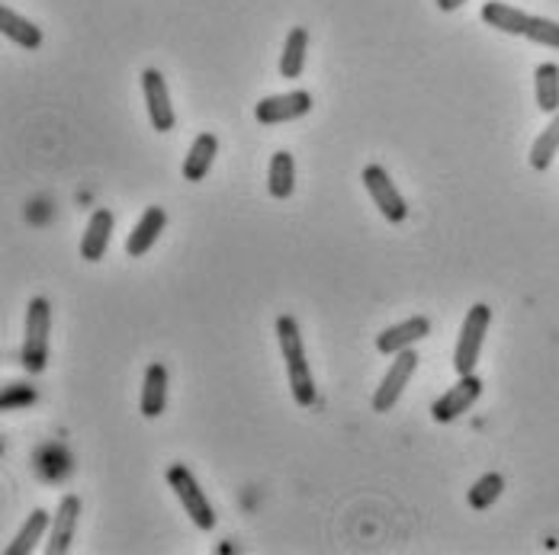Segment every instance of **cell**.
Wrapping results in <instances>:
<instances>
[{"instance_id": "obj_13", "label": "cell", "mask_w": 559, "mask_h": 555, "mask_svg": "<svg viewBox=\"0 0 559 555\" xmlns=\"http://www.w3.org/2000/svg\"><path fill=\"white\" fill-rule=\"evenodd\" d=\"M112 219L110 209H94V216L87 219V228L81 234V257L84 261H104L107 257V248H110V234H112Z\"/></svg>"}, {"instance_id": "obj_24", "label": "cell", "mask_w": 559, "mask_h": 555, "mask_svg": "<svg viewBox=\"0 0 559 555\" xmlns=\"http://www.w3.org/2000/svg\"><path fill=\"white\" fill-rule=\"evenodd\" d=\"M531 43L537 46H547V49H559V23L557 20H547V16H531L527 23V33H524Z\"/></svg>"}, {"instance_id": "obj_20", "label": "cell", "mask_w": 559, "mask_h": 555, "mask_svg": "<svg viewBox=\"0 0 559 555\" xmlns=\"http://www.w3.org/2000/svg\"><path fill=\"white\" fill-rule=\"evenodd\" d=\"M267 190L274 200H289L293 190H296V165H293V155L289 152H277L271 158L267 167Z\"/></svg>"}, {"instance_id": "obj_7", "label": "cell", "mask_w": 559, "mask_h": 555, "mask_svg": "<svg viewBox=\"0 0 559 555\" xmlns=\"http://www.w3.org/2000/svg\"><path fill=\"white\" fill-rule=\"evenodd\" d=\"M479 395H483V379H479L476 373L460 376V379L431 405V418H435L438 424H450V421H456L460 414H466V411L479 401Z\"/></svg>"}, {"instance_id": "obj_17", "label": "cell", "mask_w": 559, "mask_h": 555, "mask_svg": "<svg viewBox=\"0 0 559 555\" xmlns=\"http://www.w3.org/2000/svg\"><path fill=\"white\" fill-rule=\"evenodd\" d=\"M483 23H489L492 29L508 33V36H524L531 13H524L511 3H502V0H489V3H483Z\"/></svg>"}, {"instance_id": "obj_15", "label": "cell", "mask_w": 559, "mask_h": 555, "mask_svg": "<svg viewBox=\"0 0 559 555\" xmlns=\"http://www.w3.org/2000/svg\"><path fill=\"white\" fill-rule=\"evenodd\" d=\"M142 414L145 418H158L165 414V405H168V370L162 363H152L145 370V379H142Z\"/></svg>"}, {"instance_id": "obj_19", "label": "cell", "mask_w": 559, "mask_h": 555, "mask_svg": "<svg viewBox=\"0 0 559 555\" xmlns=\"http://www.w3.org/2000/svg\"><path fill=\"white\" fill-rule=\"evenodd\" d=\"M49 523H52V517L43 510V507H36L29 517H26V523L20 527V533L13 536V543L3 550V555H29L36 550V543L43 540V533L49 530Z\"/></svg>"}, {"instance_id": "obj_11", "label": "cell", "mask_w": 559, "mask_h": 555, "mask_svg": "<svg viewBox=\"0 0 559 555\" xmlns=\"http://www.w3.org/2000/svg\"><path fill=\"white\" fill-rule=\"evenodd\" d=\"M431 334V322L425 318V315H412V318H405V322H399V325H392L386 331L377 337V350L380 353H386V357H395L399 350H408V347H415L418 340H425Z\"/></svg>"}, {"instance_id": "obj_1", "label": "cell", "mask_w": 559, "mask_h": 555, "mask_svg": "<svg viewBox=\"0 0 559 555\" xmlns=\"http://www.w3.org/2000/svg\"><path fill=\"white\" fill-rule=\"evenodd\" d=\"M277 340L283 350V363H286V379H289V391L293 401L302 408H312L319 401V389H316V376L312 366L306 360V347H302V334H299V322L293 315H280L277 318Z\"/></svg>"}, {"instance_id": "obj_12", "label": "cell", "mask_w": 559, "mask_h": 555, "mask_svg": "<svg viewBox=\"0 0 559 555\" xmlns=\"http://www.w3.org/2000/svg\"><path fill=\"white\" fill-rule=\"evenodd\" d=\"M165 225H168V213H165L162 206H148L145 216L135 222V228H132V234L126 238V254H129V257L148 254V251L158 244V238L165 234Z\"/></svg>"}, {"instance_id": "obj_9", "label": "cell", "mask_w": 559, "mask_h": 555, "mask_svg": "<svg viewBox=\"0 0 559 555\" xmlns=\"http://www.w3.org/2000/svg\"><path fill=\"white\" fill-rule=\"evenodd\" d=\"M309 110H312V94L309 91H289V94H277V97L258 100L254 116H258L261 125H280V122L302 119Z\"/></svg>"}, {"instance_id": "obj_4", "label": "cell", "mask_w": 559, "mask_h": 555, "mask_svg": "<svg viewBox=\"0 0 559 555\" xmlns=\"http://www.w3.org/2000/svg\"><path fill=\"white\" fill-rule=\"evenodd\" d=\"M168 485L170 492L180 498L183 504V510H187V517L200 527V530H216V510H213V504L210 498L203 495V488H200V482L193 479V472L183 466V462H174L168 469Z\"/></svg>"}, {"instance_id": "obj_23", "label": "cell", "mask_w": 559, "mask_h": 555, "mask_svg": "<svg viewBox=\"0 0 559 555\" xmlns=\"http://www.w3.org/2000/svg\"><path fill=\"white\" fill-rule=\"evenodd\" d=\"M502 492H504L502 475H499V472H486L479 482H473V488H469L466 500H469V507H473V510H486V507H492L496 500L502 498Z\"/></svg>"}, {"instance_id": "obj_25", "label": "cell", "mask_w": 559, "mask_h": 555, "mask_svg": "<svg viewBox=\"0 0 559 555\" xmlns=\"http://www.w3.org/2000/svg\"><path fill=\"white\" fill-rule=\"evenodd\" d=\"M39 395L33 386H23V383H16V386H7V389L0 391V411H13V408H26V405H33Z\"/></svg>"}, {"instance_id": "obj_21", "label": "cell", "mask_w": 559, "mask_h": 555, "mask_svg": "<svg viewBox=\"0 0 559 555\" xmlns=\"http://www.w3.org/2000/svg\"><path fill=\"white\" fill-rule=\"evenodd\" d=\"M534 94H537V107L544 112H559V64L544 61L534 71Z\"/></svg>"}, {"instance_id": "obj_6", "label": "cell", "mask_w": 559, "mask_h": 555, "mask_svg": "<svg viewBox=\"0 0 559 555\" xmlns=\"http://www.w3.org/2000/svg\"><path fill=\"white\" fill-rule=\"evenodd\" d=\"M415 370H418V353L412 347L408 350H399L395 353V363L390 366V373L380 383V389L373 391V411L377 414H386V411L395 408V401L402 398V391L408 386V379L415 376Z\"/></svg>"}, {"instance_id": "obj_18", "label": "cell", "mask_w": 559, "mask_h": 555, "mask_svg": "<svg viewBox=\"0 0 559 555\" xmlns=\"http://www.w3.org/2000/svg\"><path fill=\"white\" fill-rule=\"evenodd\" d=\"M306 46H309V33L302 26H293L286 33L283 43V56H280V77L283 81H296L306 68Z\"/></svg>"}, {"instance_id": "obj_2", "label": "cell", "mask_w": 559, "mask_h": 555, "mask_svg": "<svg viewBox=\"0 0 559 555\" xmlns=\"http://www.w3.org/2000/svg\"><path fill=\"white\" fill-rule=\"evenodd\" d=\"M49 325H52V305L46 295L29 299L26 309V331H23V366L29 373H43L49 363Z\"/></svg>"}, {"instance_id": "obj_5", "label": "cell", "mask_w": 559, "mask_h": 555, "mask_svg": "<svg viewBox=\"0 0 559 555\" xmlns=\"http://www.w3.org/2000/svg\"><path fill=\"white\" fill-rule=\"evenodd\" d=\"M364 186H367V193H370V200H373V206L383 213V219L392 225L405 222L408 219V206H405V200H402V193L395 190V183H392L390 170L380 165H370L364 167Z\"/></svg>"}, {"instance_id": "obj_8", "label": "cell", "mask_w": 559, "mask_h": 555, "mask_svg": "<svg viewBox=\"0 0 559 555\" xmlns=\"http://www.w3.org/2000/svg\"><path fill=\"white\" fill-rule=\"evenodd\" d=\"M142 94H145V104H148L152 129L155 132H170L177 125V116H174V107H170L168 81H165V74L158 68L142 71Z\"/></svg>"}, {"instance_id": "obj_10", "label": "cell", "mask_w": 559, "mask_h": 555, "mask_svg": "<svg viewBox=\"0 0 559 555\" xmlns=\"http://www.w3.org/2000/svg\"><path fill=\"white\" fill-rule=\"evenodd\" d=\"M78 517H81V498L78 495H64L58 500L56 517H52V533L46 543V555H64L71 550L74 530H78Z\"/></svg>"}, {"instance_id": "obj_16", "label": "cell", "mask_w": 559, "mask_h": 555, "mask_svg": "<svg viewBox=\"0 0 559 555\" xmlns=\"http://www.w3.org/2000/svg\"><path fill=\"white\" fill-rule=\"evenodd\" d=\"M0 33L10 43H16L20 49H29V52L43 46V29L36 23H29L26 16H20L16 10H10L7 3L0 7Z\"/></svg>"}, {"instance_id": "obj_22", "label": "cell", "mask_w": 559, "mask_h": 555, "mask_svg": "<svg viewBox=\"0 0 559 555\" xmlns=\"http://www.w3.org/2000/svg\"><path fill=\"white\" fill-rule=\"evenodd\" d=\"M559 155V112H554V119H550V125L534 138V145H531V167L534 170H550L554 165V158Z\"/></svg>"}, {"instance_id": "obj_3", "label": "cell", "mask_w": 559, "mask_h": 555, "mask_svg": "<svg viewBox=\"0 0 559 555\" xmlns=\"http://www.w3.org/2000/svg\"><path fill=\"white\" fill-rule=\"evenodd\" d=\"M489 325H492V309L486 302H476L463 318V328H460V337H456V350H453V370L460 376H469L476 370Z\"/></svg>"}, {"instance_id": "obj_26", "label": "cell", "mask_w": 559, "mask_h": 555, "mask_svg": "<svg viewBox=\"0 0 559 555\" xmlns=\"http://www.w3.org/2000/svg\"><path fill=\"white\" fill-rule=\"evenodd\" d=\"M435 3H438L444 13H450V10H460V7H463V3H469V0H435Z\"/></svg>"}, {"instance_id": "obj_14", "label": "cell", "mask_w": 559, "mask_h": 555, "mask_svg": "<svg viewBox=\"0 0 559 555\" xmlns=\"http://www.w3.org/2000/svg\"><path fill=\"white\" fill-rule=\"evenodd\" d=\"M216 155H219V138H216L213 132L197 135V142L190 145V152H187V158H183V177H187L190 183L206 180V173L213 170Z\"/></svg>"}]
</instances>
